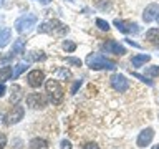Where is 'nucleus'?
I'll return each mask as SVG.
<instances>
[{
	"label": "nucleus",
	"instance_id": "obj_28",
	"mask_svg": "<svg viewBox=\"0 0 159 149\" xmlns=\"http://www.w3.org/2000/svg\"><path fill=\"white\" fill-rule=\"evenodd\" d=\"M7 146V136H5V133L0 131V149H5Z\"/></svg>",
	"mask_w": 159,
	"mask_h": 149
},
{
	"label": "nucleus",
	"instance_id": "obj_25",
	"mask_svg": "<svg viewBox=\"0 0 159 149\" xmlns=\"http://www.w3.org/2000/svg\"><path fill=\"white\" fill-rule=\"evenodd\" d=\"M133 76H134V78H138L139 81H143V83L149 84V86H152V81H151V79H148L146 76H144V74H139V73H133Z\"/></svg>",
	"mask_w": 159,
	"mask_h": 149
},
{
	"label": "nucleus",
	"instance_id": "obj_16",
	"mask_svg": "<svg viewBox=\"0 0 159 149\" xmlns=\"http://www.w3.org/2000/svg\"><path fill=\"white\" fill-rule=\"evenodd\" d=\"M22 98H23V88L18 86V84H13V86H12V96H10V103L17 104Z\"/></svg>",
	"mask_w": 159,
	"mask_h": 149
},
{
	"label": "nucleus",
	"instance_id": "obj_23",
	"mask_svg": "<svg viewBox=\"0 0 159 149\" xmlns=\"http://www.w3.org/2000/svg\"><path fill=\"white\" fill-rule=\"evenodd\" d=\"M146 76H151V78L159 76V66H148L146 68Z\"/></svg>",
	"mask_w": 159,
	"mask_h": 149
},
{
	"label": "nucleus",
	"instance_id": "obj_6",
	"mask_svg": "<svg viewBox=\"0 0 159 149\" xmlns=\"http://www.w3.org/2000/svg\"><path fill=\"white\" fill-rule=\"evenodd\" d=\"M23 116H25V108L23 106H13L8 111L7 116H5V124H8V126L17 124L23 119Z\"/></svg>",
	"mask_w": 159,
	"mask_h": 149
},
{
	"label": "nucleus",
	"instance_id": "obj_5",
	"mask_svg": "<svg viewBox=\"0 0 159 149\" xmlns=\"http://www.w3.org/2000/svg\"><path fill=\"white\" fill-rule=\"evenodd\" d=\"M109 84H111V88L114 91L124 93V91H128V88H129V79L121 73H114V74H111V78H109Z\"/></svg>",
	"mask_w": 159,
	"mask_h": 149
},
{
	"label": "nucleus",
	"instance_id": "obj_1",
	"mask_svg": "<svg viewBox=\"0 0 159 149\" xmlns=\"http://www.w3.org/2000/svg\"><path fill=\"white\" fill-rule=\"evenodd\" d=\"M86 65H88L89 70H94V71H98V70H114L116 68V63H114L113 60H108L101 53H89L86 56Z\"/></svg>",
	"mask_w": 159,
	"mask_h": 149
},
{
	"label": "nucleus",
	"instance_id": "obj_2",
	"mask_svg": "<svg viewBox=\"0 0 159 149\" xmlns=\"http://www.w3.org/2000/svg\"><path fill=\"white\" fill-rule=\"evenodd\" d=\"M45 88H47V93H48V98L50 101L53 104H60L63 101V96H65V91L61 88V84H60L58 79H48L47 83H45Z\"/></svg>",
	"mask_w": 159,
	"mask_h": 149
},
{
	"label": "nucleus",
	"instance_id": "obj_21",
	"mask_svg": "<svg viewBox=\"0 0 159 149\" xmlns=\"http://www.w3.org/2000/svg\"><path fill=\"white\" fill-rule=\"evenodd\" d=\"M27 66H28V65L25 63V61H20V63L15 65V66H13V74H12V79H17V78H18V76H20V74H22L23 71H27Z\"/></svg>",
	"mask_w": 159,
	"mask_h": 149
},
{
	"label": "nucleus",
	"instance_id": "obj_37",
	"mask_svg": "<svg viewBox=\"0 0 159 149\" xmlns=\"http://www.w3.org/2000/svg\"><path fill=\"white\" fill-rule=\"evenodd\" d=\"M2 3H3V0H0V5H2Z\"/></svg>",
	"mask_w": 159,
	"mask_h": 149
},
{
	"label": "nucleus",
	"instance_id": "obj_27",
	"mask_svg": "<svg viewBox=\"0 0 159 149\" xmlns=\"http://www.w3.org/2000/svg\"><path fill=\"white\" fill-rule=\"evenodd\" d=\"M81 84H83V79H76V81L73 83L71 89H70V93H71V94H75V93H76L78 89H80V86H81Z\"/></svg>",
	"mask_w": 159,
	"mask_h": 149
},
{
	"label": "nucleus",
	"instance_id": "obj_30",
	"mask_svg": "<svg viewBox=\"0 0 159 149\" xmlns=\"http://www.w3.org/2000/svg\"><path fill=\"white\" fill-rule=\"evenodd\" d=\"M83 149H99V146H98L96 142L89 141V142H86V144H84V146H83Z\"/></svg>",
	"mask_w": 159,
	"mask_h": 149
},
{
	"label": "nucleus",
	"instance_id": "obj_19",
	"mask_svg": "<svg viewBox=\"0 0 159 149\" xmlns=\"http://www.w3.org/2000/svg\"><path fill=\"white\" fill-rule=\"evenodd\" d=\"M12 53L13 55H23L25 53V40L23 38H18V40H15V42H13Z\"/></svg>",
	"mask_w": 159,
	"mask_h": 149
},
{
	"label": "nucleus",
	"instance_id": "obj_4",
	"mask_svg": "<svg viewBox=\"0 0 159 149\" xmlns=\"http://www.w3.org/2000/svg\"><path fill=\"white\" fill-rule=\"evenodd\" d=\"M37 22H38L37 15L35 13H27V15H22L20 18L15 20L13 27H15V30H17L18 33H27V32H30V30L35 27Z\"/></svg>",
	"mask_w": 159,
	"mask_h": 149
},
{
	"label": "nucleus",
	"instance_id": "obj_9",
	"mask_svg": "<svg viewBox=\"0 0 159 149\" xmlns=\"http://www.w3.org/2000/svg\"><path fill=\"white\" fill-rule=\"evenodd\" d=\"M152 139H154V129L152 128H146V129H143V131L138 134L136 144H138V147H146V146H149V144L152 142Z\"/></svg>",
	"mask_w": 159,
	"mask_h": 149
},
{
	"label": "nucleus",
	"instance_id": "obj_24",
	"mask_svg": "<svg viewBox=\"0 0 159 149\" xmlns=\"http://www.w3.org/2000/svg\"><path fill=\"white\" fill-rule=\"evenodd\" d=\"M96 27L99 30H103V32H108V30H109V23L104 22L103 18H96Z\"/></svg>",
	"mask_w": 159,
	"mask_h": 149
},
{
	"label": "nucleus",
	"instance_id": "obj_17",
	"mask_svg": "<svg viewBox=\"0 0 159 149\" xmlns=\"http://www.w3.org/2000/svg\"><path fill=\"white\" fill-rule=\"evenodd\" d=\"M28 146L30 149H48V141L43 138H33Z\"/></svg>",
	"mask_w": 159,
	"mask_h": 149
},
{
	"label": "nucleus",
	"instance_id": "obj_32",
	"mask_svg": "<svg viewBox=\"0 0 159 149\" xmlns=\"http://www.w3.org/2000/svg\"><path fill=\"white\" fill-rule=\"evenodd\" d=\"M5 91H7V88H5V84H3V83H0V98H2L3 94H5Z\"/></svg>",
	"mask_w": 159,
	"mask_h": 149
},
{
	"label": "nucleus",
	"instance_id": "obj_7",
	"mask_svg": "<svg viewBox=\"0 0 159 149\" xmlns=\"http://www.w3.org/2000/svg\"><path fill=\"white\" fill-rule=\"evenodd\" d=\"M27 106L32 109H43L47 106V98L40 93H30L27 96Z\"/></svg>",
	"mask_w": 159,
	"mask_h": 149
},
{
	"label": "nucleus",
	"instance_id": "obj_15",
	"mask_svg": "<svg viewBox=\"0 0 159 149\" xmlns=\"http://www.w3.org/2000/svg\"><path fill=\"white\" fill-rule=\"evenodd\" d=\"M146 40L154 47H159V28H149L146 32Z\"/></svg>",
	"mask_w": 159,
	"mask_h": 149
},
{
	"label": "nucleus",
	"instance_id": "obj_14",
	"mask_svg": "<svg viewBox=\"0 0 159 149\" xmlns=\"http://www.w3.org/2000/svg\"><path fill=\"white\" fill-rule=\"evenodd\" d=\"M149 60H151V55H146V53L134 55V56L131 58V65H133L134 68H139V66H143V65H146Z\"/></svg>",
	"mask_w": 159,
	"mask_h": 149
},
{
	"label": "nucleus",
	"instance_id": "obj_29",
	"mask_svg": "<svg viewBox=\"0 0 159 149\" xmlns=\"http://www.w3.org/2000/svg\"><path fill=\"white\" fill-rule=\"evenodd\" d=\"M60 149H73V146H71V142H70L68 139H63L61 144H60Z\"/></svg>",
	"mask_w": 159,
	"mask_h": 149
},
{
	"label": "nucleus",
	"instance_id": "obj_11",
	"mask_svg": "<svg viewBox=\"0 0 159 149\" xmlns=\"http://www.w3.org/2000/svg\"><path fill=\"white\" fill-rule=\"evenodd\" d=\"M114 27H116L121 33H138L139 32V27L138 23L134 22H124V20H114Z\"/></svg>",
	"mask_w": 159,
	"mask_h": 149
},
{
	"label": "nucleus",
	"instance_id": "obj_36",
	"mask_svg": "<svg viewBox=\"0 0 159 149\" xmlns=\"http://www.w3.org/2000/svg\"><path fill=\"white\" fill-rule=\"evenodd\" d=\"M156 20H157V23H159V13H157V17H156Z\"/></svg>",
	"mask_w": 159,
	"mask_h": 149
},
{
	"label": "nucleus",
	"instance_id": "obj_20",
	"mask_svg": "<svg viewBox=\"0 0 159 149\" xmlns=\"http://www.w3.org/2000/svg\"><path fill=\"white\" fill-rule=\"evenodd\" d=\"M25 58H27V61H43V60H47V55L43 52H30Z\"/></svg>",
	"mask_w": 159,
	"mask_h": 149
},
{
	"label": "nucleus",
	"instance_id": "obj_38",
	"mask_svg": "<svg viewBox=\"0 0 159 149\" xmlns=\"http://www.w3.org/2000/svg\"><path fill=\"white\" fill-rule=\"evenodd\" d=\"M68 2H75V0H68Z\"/></svg>",
	"mask_w": 159,
	"mask_h": 149
},
{
	"label": "nucleus",
	"instance_id": "obj_12",
	"mask_svg": "<svg viewBox=\"0 0 159 149\" xmlns=\"http://www.w3.org/2000/svg\"><path fill=\"white\" fill-rule=\"evenodd\" d=\"M159 13V5L157 3H149L146 8H144V13H143V20L146 23H151L152 20H156Z\"/></svg>",
	"mask_w": 159,
	"mask_h": 149
},
{
	"label": "nucleus",
	"instance_id": "obj_8",
	"mask_svg": "<svg viewBox=\"0 0 159 149\" xmlns=\"http://www.w3.org/2000/svg\"><path fill=\"white\" fill-rule=\"evenodd\" d=\"M43 81H45V73L42 71V70H32V71H28V74H27L28 86L37 89L43 84Z\"/></svg>",
	"mask_w": 159,
	"mask_h": 149
},
{
	"label": "nucleus",
	"instance_id": "obj_22",
	"mask_svg": "<svg viewBox=\"0 0 159 149\" xmlns=\"http://www.w3.org/2000/svg\"><path fill=\"white\" fill-rule=\"evenodd\" d=\"M61 47H63V50H65L66 53H73L75 50H76V43H75V42H70V40H65Z\"/></svg>",
	"mask_w": 159,
	"mask_h": 149
},
{
	"label": "nucleus",
	"instance_id": "obj_31",
	"mask_svg": "<svg viewBox=\"0 0 159 149\" xmlns=\"http://www.w3.org/2000/svg\"><path fill=\"white\" fill-rule=\"evenodd\" d=\"M58 74L61 78H71V73H70L68 70H58Z\"/></svg>",
	"mask_w": 159,
	"mask_h": 149
},
{
	"label": "nucleus",
	"instance_id": "obj_33",
	"mask_svg": "<svg viewBox=\"0 0 159 149\" xmlns=\"http://www.w3.org/2000/svg\"><path fill=\"white\" fill-rule=\"evenodd\" d=\"M37 2H40L42 5H48L50 2H52V0H37Z\"/></svg>",
	"mask_w": 159,
	"mask_h": 149
},
{
	"label": "nucleus",
	"instance_id": "obj_18",
	"mask_svg": "<svg viewBox=\"0 0 159 149\" xmlns=\"http://www.w3.org/2000/svg\"><path fill=\"white\" fill-rule=\"evenodd\" d=\"M13 74V68L10 65H5V66L0 68V83H5L7 79H12Z\"/></svg>",
	"mask_w": 159,
	"mask_h": 149
},
{
	"label": "nucleus",
	"instance_id": "obj_34",
	"mask_svg": "<svg viewBox=\"0 0 159 149\" xmlns=\"http://www.w3.org/2000/svg\"><path fill=\"white\" fill-rule=\"evenodd\" d=\"M2 119H3V114H2V113H0V121H2Z\"/></svg>",
	"mask_w": 159,
	"mask_h": 149
},
{
	"label": "nucleus",
	"instance_id": "obj_26",
	"mask_svg": "<svg viewBox=\"0 0 159 149\" xmlns=\"http://www.w3.org/2000/svg\"><path fill=\"white\" fill-rule=\"evenodd\" d=\"M66 63L68 65H73V66H81V60H80V58H73V56H68L66 58Z\"/></svg>",
	"mask_w": 159,
	"mask_h": 149
},
{
	"label": "nucleus",
	"instance_id": "obj_10",
	"mask_svg": "<svg viewBox=\"0 0 159 149\" xmlns=\"http://www.w3.org/2000/svg\"><path fill=\"white\" fill-rule=\"evenodd\" d=\"M103 50L108 53L118 55V56H123V55L126 53V48H124L121 43H118L116 40H108L106 43H103Z\"/></svg>",
	"mask_w": 159,
	"mask_h": 149
},
{
	"label": "nucleus",
	"instance_id": "obj_3",
	"mask_svg": "<svg viewBox=\"0 0 159 149\" xmlns=\"http://www.w3.org/2000/svg\"><path fill=\"white\" fill-rule=\"evenodd\" d=\"M68 32V27L60 20H47L38 27V33H50V35H63Z\"/></svg>",
	"mask_w": 159,
	"mask_h": 149
},
{
	"label": "nucleus",
	"instance_id": "obj_13",
	"mask_svg": "<svg viewBox=\"0 0 159 149\" xmlns=\"http://www.w3.org/2000/svg\"><path fill=\"white\" fill-rule=\"evenodd\" d=\"M10 40H12V30L10 28H0V50L5 48L7 45L10 43Z\"/></svg>",
	"mask_w": 159,
	"mask_h": 149
},
{
	"label": "nucleus",
	"instance_id": "obj_35",
	"mask_svg": "<svg viewBox=\"0 0 159 149\" xmlns=\"http://www.w3.org/2000/svg\"><path fill=\"white\" fill-rule=\"evenodd\" d=\"M152 149H159V144H157V146H154V147H152Z\"/></svg>",
	"mask_w": 159,
	"mask_h": 149
}]
</instances>
